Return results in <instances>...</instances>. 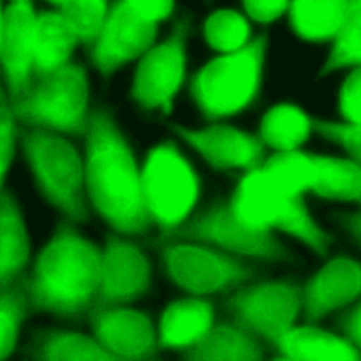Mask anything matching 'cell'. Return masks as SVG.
Segmentation results:
<instances>
[{
	"instance_id": "e575fe53",
	"label": "cell",
	"mask_w": 361,
	"mask_h": 361,
	"mask_svg": "<svg viewBox=\"0 0 361 361\" xmlns=\"http://www.w3.org/2000/svg\"><path fill=\"white\" fill-rule=\"evenodd\" d=\"M3 13L4 6L0 0V78L3 76ZM0 106H7V92L0 85Z\"/></svg>"
},
{
	"instance_id": "4316f807",
	"label": "cell",
	"mask_w": 361,
	"mask_h": 361,
	"mask_svg": "<svg viewBox=\"0 0 361 361\" xmlns=\"http://www.w3.org/2000/svg\"><path fill=\"white\" fill-rule=\"evenodd\" d=\"M361 66V0H350L341 30L333 39L326 71Z\"/></svg>"
},
{
	"instance_id": "277c9868",
	"label": "cell",
	"mask_w": 361,
	"mask_h": 361,
	"mask_svg": "<svg viewBox=\"0 0 361 361\" xmlns=\"http://www.w3.org/2000/svg\"><path fill=\"white\" fill-rule=\"evenodd\" d=\"M145 206L159 230L158 243L175 240L199 202L202 180L175 142L151 148L141 165Z\"/></svg>"
},
{
	"instance_id": "3957f363",
	"label": "cell",
	"mask_w": 361,
	"mask_h": 361,
	"mask_svg": "<svg viewBox=\"0 0 361 361\" xmlns=\"http://www.w3.org/2000/svg\"><path fill=\"white\" fill-rule=\"evenodd\" d=\"M102 262L103 250L71 226H61L38 254L30 278L23 282L27 305L61 316H89L100 283Z\"/></svg>"
},
{
	"instance_id": "5b68a950",
	"label": "cell",
	"mask_w": 361,
	"mask_h": 361,
	"mask_svg": "<svg viewBox=\"0 0 361 361\" xmlns=\"http://www.w3.org/2000/svg\"><path fill=\"white\" fill-rule=\"evenodd\" d=\"M267 38L219 54L190 79L189 89L204 118L216 123L245 110L258 97Z\"/></svg>"
},
{
	"instance_id": "6da1fadb",
	"label": "cell",
	"mask_w": 361,
	"mask_h": 361,
	"mask_svg": "<svg viewBox=\"0 0 361 361\" xmlns=\"http://www.w3.org/2000/svg\"><path fill=\"white\" fill-rule=\"evenodd\" d=\"M361 204V165L303 151L268 152L262 165L237 178L231 197L189 219L175 240L204 243L252 258H275L281 230L324 254L329 235L310 217L305 196Z\"/></svg>"
},
{
	"instance_id": "8fae6325",
	"label": "cell",
	"mask_w": 361,
	"mask_h": 361,
	"mask_svg": "<svg viewBox=\"0 0 361 361\" xmlns=\"http://www.w3.org/2000/svg\"><path fill=\"white\" fill-rule=\"evenodd\" d=\"M158 24H148L137 18L124 0H110L104 27L97 37L90 58L104 75L116 68L140 59L155 44Z\"/></svg>"
},
{
	"instance_id": "f546056e",
	"label": "cell",
	"mask_w": 361,
	"mask_h": 361,
	"mask_svg": "<svg viewBox=\"0 0 361 361\" xmlns=\"http://www.w3.org/2000/svg\"><path fill=\"white\" fill-rule=\"evenodd\" d=\"M338 110L343 123L361 126V66L353 68L341 85Z\"/></svg>"
},
{
	"instance_id": "d6986e66",
	"label": "cell",
	"mask_w": 361,
	"mask_h": 361,
	"mask_svg": "<svg viewBox=\"0 0 361 361\" xmlns=\"http://www.w3.org/2000/svg\"><path fill=\"white\" fill-rule=\"evenodd\" d=\"M275 354L295 361H361V353L343 336L310 324H293Z\"/></svg>"
},
{
	"instance_id": "cb8c5ba5",
	"label": "cell",
	"mask_w": 361,
	"mask_h": 361,
	"mask_svg": "<svg viewBox=\"0 0 361 361\" xmlns=\"http://www.w3.org/2000/svg\"><path fill=\"white\" fill-rule=\"evenodd\" d=\"M38 361H120L104 350L94 337L80 333L55 331L42 340Z\"/></svg>"
},
{
	"instance_id": "603a6c76",
	"label": "cell",
	"mask_w": 361,
	"mask_h": 361,
	"mask_svg": "<svg viewBox=\"0 0 361 361\" xmlns=\"http://www.w3.org/2000/svg\"><path fill=\"white\" fill-rule=\"evenodd\" d=\"M28 259V243L20 210L11 197L0 195V290L16 285Z\"/></svg>"
},
{
	"instance_id": "ac0fdd59",
	"label": "cell",
	"mask_w": 361,
	"mask_h": 361,
	"mask_svg": "<svg viewBox=\"0 0 361 361\" xmlns=\"http://www.w3.org/2000/svg\"><path fill=\"white\" fill-rule=\"evenodd\" d=\"M78 45H80L78 34L62 11L54 7L48 11H37L31 80L48 76L71 63Z\"/></svg>"
},
{
	"instance_id": "52a82bcc",
	"label": "cell",
	"mask_w": 361,
	"mask_h": 361,
	"mask_svg": "<svg viewBox=\"0 0 361 361\" xmlns=\"http://www.w3.org/2000/svg\"><path fill=\"white\" fill-rule=\"evenodd\" d=\"M24 152L44 195L71 220L86 216L85 162L61 134L30 128L20 131Z\"/></svg>"
},
{
	"instance_id": "9a60e30c",
	"label": "cell",
	"mask_w": 361,
	"mask_h": 361,
	"mask_svg": "<svg viewBox=\"0 0 361 361\" xmlns=\"http://www.w3.org/2000/svg\"><path fill=\"white\" fill-rule=\"evenodd\" d=\"M178 133L212 166L219 169L251 171L262 165L268 157L267 148L257 135L217 121L197 131L178 127Z\"/></svg>"
},
{
	"instance_id": "30bf717a",
	"label": "cell",
	"mask_w": 361,
	"mask_h": 361,
	"mask_svg": "<svg viewBox=\"0 0 361 361\" xmlns=\"http://www.w3.org/2000/svg\"><path fill=\"white\" fill-rule=\"evenodd\" d=\"M185 24L178 23L168 39L141 55L133 85V96L141 107L171 113L173 97L185 85Z\"/></svg>"
},
{
	"instance_id": "d590c367",
	"label": "cell",
	"mask_w": 361,
	"mask_h": 361,
	"mask_svg": "<svg viewBox=\"0 0 361 361\" xmlns=\"http://www.w3.org/2000/svg\"><path fill=\"white\" fill-rule=\"evenodd\" d=\"M350 228L353 230V233L358 237V240L361 241V212H358L357 214H354L353 217H350L348 220Z\"/></svg>"
},
{
	"instance_id": "83f0119b",
	"label": "cell",
	"mask_w": 361,
	"mask_h": 361,
	"mask_svg": "<svg viewBox=\"0 0 361 361\" xmlns=\"http://www.w3.org/2000/svg\"><path fill=\"white\" fill-rule=\"evenodd\" d=\"M27 307L23 282L0 290V361L11 354Z\"/></svg>"
},
{
	"instance_id": "d6a6232c",
	"label": "cell",
	"mask_w": 361,
	"mask_h": 361,
	"mask_svg": "<svg viewBox=\"0 0 361 361\" xmlns=\"http://www.w3.org/2000/svg\"><path fill=\"white\" fill-rule=\"evenodd\" d=\"M292 0H243L244 14L248 20L268 24L288 13Z\"/></svg>"
},
{
	"instance_id": "4dcf8cb0",
	"label": "cell",
	"mask_w": 361,
	"mask_h": 361,
	"mask_svg": "<svg viewBox=\"0 0 361 361\" xmlns=\"http://www.w3.org/2000/svg\"><path fill=\"white\" fill-rule=\"evenodd\" d=\"M17 130L20 128L16 117L7 106H0V195L3 193L4 175L11 164L16 135L20 134Z\"/></svg>"
},
{
	"instance_id": "5bb4252c",
	"label": "cell",
	"mask_w": 361,
	"mask_h": 361,
	"mask_svg": "<svg viewBox=\"0 0 361 361\" xmlns=\"http://www.w3.org/2000/svg\"><path fill=\"white\" fill-rule=\"evenodd\" d=\"M37 11L32 0H10L3 13V78L7 106L28 90L32 76V41Z\"/></svg>"
},
{
	"instance_id": "44dd1931",
	"label": "cell",
	"mask_w": 361,
	"mask_h": 361,
	"mask_svg": "<svg viewBox=\"0 0 361 361\" xmlns=\"http://www.w3.org/2000/svg\"><path fill=\"white\" fill-rule=\"evenodd\" d=\"M313 130V120L300 107L278 103L264 114L257 138L272 154L296 152Z\"/></svg>"
},
{
	"instance_id": "e0dca14e",
	"label": "cell",
	"mask_w": 361,
	"mask_h": 361,
	"mask_svg": "<svg viewBox=\"0 0 361 361\" xmlns=\"http://www.w3.org/2000/svg\"><path fill=\"white\" fill-rule=\"evenodd\" d=\"M213 302L206 296H189L171 302L159 316V348L188 351L210 334L216 323Z\"/></svg>"
},
{
	"instance_id": "ffe728a7",
	"label": "cell",
	"mask_w": 361,
	"mask_h": 361,
	"mask_svg": "<svg viewBox=\"0 0 361 361\" xmlns=\"http://www.w3.org/2000/svg\"><path fill=\"white\" fill-rule=\"evenodd\" d=\"M183 354L185 361H264L261 340L227 320H217L206 340Z\"/></svg>"
},
{
	"instance_id": "8d00e7d4",
	"label": "cell",
	"mask_w": 361,
	"mask_h": 361,
	"mask_svg": "<svg viewBox=\"0 0 361 361\" xmlns=\"http://www.w3.org/2000/svg\"><path fill=\"white\" fill-rule=\"evenodd\" d=\"M268 361H295L293 358H290V357H288V355H282V354H275L271 360H268Z\"/></svg>"
},
{
	"instance_id": "8992f818",
	"label": "cell",
	"mask_w": 361,
	"mask_h": 361,
	"mask_svg": "<svg viewBox=\"0 0 361 361\" xmlns=\"http://www.w3.org/2000/svg\"><path fill=\"white\" fill-rule=\"evenodd\" d=\"M7 109L30 128L86 137L92 113L87 109L86 69L71 62L48 76L35 78L27 93Z\"/></svg>"
},
{
	"instance_id": "2e32d148",
	"label": "cell",
	"mask_w": 361,
	"mask_h": 361,
	"mask_svg": "<svg viewBox=\"0 0 361 361\" xmlns=\"http://www.w3.org/2000/svg\"><path fill=\"white\" fill-rule=\"evenodd\" d=\"M302 290L305 323L316 326L327 313L361 298V264L345 257L333 258L306 282Z\"/></svg>"
},
{
	"instance_id": "f1b7e54d",
	"label": "cell",
	"mask_w": 361,
	"mask_h": 361,
	"mask_svg": "<svg viewBox=\"0 0 361 361\" xmlns=\"http://www.w3.org/2000/svg\"><path fill=\"white\" fill-rule=\"evenodd\" d=\"M313 127L326 138L343 145L348 152V159L361 165V126L313 120Z\"/></svg>"
},
{
	"instance_id": "484cf974",
	"label": "cell",
	"mask_w": 361,
	"mask_h": 361,
	"mask_svg": "<svg viewBox=\"0 0 361 361\" xmlns=\"http://www.w3.org/2000/svg\"><path fill=\"white\" fill-rule=\"evenodd\" d=\"M54 8L62 11L73 25L80 45H85L87 54L94 47L100 35L107 13L110 0H47Z\"/></svg>"
},
{
	"instance_id": "836d02e7",
	"label": "cell",
	"mask_w": 361,
	"mask_h": 361,
	"mask_svg": "<svg viewBox=\"0 0 361 361\" xmlns=\"http://www.w3.org/2000/svg\"><path fill=\"white\" fill-rule=\"evenodd\" d=\"M341 334L361 353V298L355 305L340 316Z\"/></svg>"
},
{
	"instance_id": "4fadbf2b",
	"label": "cell",
	"mask_w": 361,
	"mask_h": 361,
	"mask_svg": "<svg viewBox=\"0 0 361 361\" xmlns=\"http://www.w3.org/2000/svg\"><path fill=\"white\" fill-rule=\"evenodd\" d=\"M149 274V262L137 244L118 235L109 237L92 313L102 307L124 306L135 299L147 289Z\"/></svg>"
},
{
	"instance_id": "7a4b0ae2",
	"label": "cell",
	"mask_w": 361,
	"mask_h": 361,
	"mask_svg": "<svg viewBox=\"0 0 361 361\" xmlns=\"http://www.w3.org/2000/svg\"><path fill=\"white\" fill-rule=\"evenodd\" d=\"M85 190L93 209L118 234H142L154 226L148 214L133 149L111 118L90 113L86 135Z\"/></svg>"
},
{
	"instance_id": "9c48e42d",
	"label": "cell",
	"mask_w": 361,
	"mask_h": 361,
	"mask_svg": "<svg viewBox=\"0 0 361 361\" xmlns=\"http://www.w3.org/2000/svg\"><path fill=\"white\" fill-rule=\"evenodd\" d=\"M226 306L233 322L267 341L275 353L285 333L303 310V290L288 282H259L241 286Z\"/></svg>"
},
{
	"instance_id": "ba28073f",
	"label": "cell",
	"mask_w": 361,
	"mask_h": 361,
	"mask_svg": "<svg viewBox=\"0 0 361 361\" xmlns=\"http://www.w3.org/2000/svg\"><path fill=\"white\" fill-rule=\"evenodd\" d=\"M161 247L169 278L190 296L237 290L251 276L241 255L204 243L169 240Z\"/></svg>"
},
{
	"instance_id": "7c38bea8",
	"label": "cell",
	"mask_w": 361,
	"mask_h": 361,
	"mask_svg": "<svg viewBox=\"0 0 361 361\" xmlns=\"http://www.w3.org/2000/svg\"><path fill=\"white\" fill-rule=\"evenodd\" d=\"M94 340L120 361H154L159 350L151 320L127 306L102 307L92 313Z\"/></svg>"
},
{
	"instance_id": "d4e9b609",
	"label": "cell",
	"mask_w": 361,
	"mask_h": 361,
	"mask_svg": "<svg viewBox=\"0 0 361 361\" xmlns=\"http://www.w3.org/2000/svg\"><path fill=\"white\" fill-rule=\"evenodd\" d=\"M209 47L219 54H227L245 47L251 39V25L245 14L235 10H217L203 25Z\"/></svg>"
},
{
	"instance_id": "7402d4cb",
	"label": "cell",
	"mask_w": 361,
	"mask_h": 361,
	"mask_svg": "<svg viewBox=\"0 0 361 361\" xmlns=\"http://www.w3.org/2000/svg\"><path fill=\"white\" fill-rule=\"evenodd\" d=\"M350 0H292L288 17L292 30L309 42H329L341 30Z\"/></svg>"
},
{
	"instance_id": "1f68e13d",
	"label": "cell",
	"mask_w": 361,
	"mask_h": 361,
	"mask_svg": "<svg viewBox=\"0 0 361 361\" xmlns=\"http://www.w3.org/2000/svg\"><path fill=\"white\" fill-rule=\"evenodd\" d=\"M124 3L137 18L148 24L169 20L175 7V0H124Z\"/></svg>"
}]
</instances>
